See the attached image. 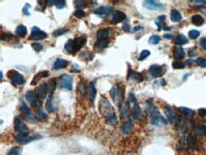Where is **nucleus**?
I'll return each mask as SVG.
<instances>
[{"mask_svg": "<svg viewBox=\"0 0 206 155\" xmlns=\"http://www.w3.org/2000/svg\"><path fill=\"white\" fill-rule=\"evenodd\" d=\"M86 42L87 38L84 36L75 37L74 39H68L65 45V50L70 54H76L86 45Z\"/></svg>", "mask_w": 206, "mask_h": 155, "instance_id": "obj_1", "label": "nucleus"}, {"mask_svg": "<svg viewBox=\"0 0 206 155\" xmlns=\"http://www.w3.org/2000/svg\"><path fill=\"white\" fill-rule=\"evenodd\" d=\"M109 92H110L111 98L117 105H120L124 102V90L118 84L113 85V87L111 88Z\"/></svg>", "mask_w": 206, "mask_h": 155, "instance_id": "obj_2", "label": "nucleus"}, {"mask_svg": "<svg viewBox=\"0 0 206 155\" xmlns=\"http://www.w3.org/2000/svg\"><path fill=\"white\" fill-rule=\"evenodd\" d=\"M190 125L191 124H190L189 120H187L186 118H184L183 116H179L178 118L177 123H176V128L179 132L184 134L190 130Z\"/></svg>", "mask_w": 206, "mask_h": 155, "instance_id": "obj_3", "label": "nucleus"}, {"mask_svg": "<svg viewBox=\"0 0 206 155\" xmlns=\"http://www.w3.org/2000/svg\"><path fill=\"white\" fill-rule=\"evenodd\" d=\"M59 88L61 90H71L72 89V78L68 74H63L59 79Z\"/></svg>", "mask_w": 206, "mask_h": 155, "instance_id": "obj_4", "label": "nucleus"}, {"mask_svg": "<svg viewBox=\"0 0 206 155\" xmlns=\"http://www.w3.org/2000/svg\"><path fill=\"white\" fill-rule=\"evenodd\" d=\"M47 37V34L41 31L38 27L34 26L31 30V33L30 35V39L31 40H33V41H38V40H43L45 38Z\"/></svg>", "mask_w": 206, "mask_h": 155, "instance_id": "obj_5", "label": "nucleus"}, {"mask_svg": "<svg viewBox=\"0 0 206 155\" xmlns=\"http://www.w3.org/2000/svg\"><path fill=\"white\" fill-rule=\"evenodd\" d=\"M14 128L17 132V133H20V134H23V135H27L28 132H29L28 127L24 124L21 121V119L17 116L14 118Z\"/></svg>", "mask_w": 206, "mask_h": 155, "instance_id": "obj_6", "label": "nucleus"}, {"mask_svg": "<svg viewBox=\"0 0 206 155\" xmlns=\"http://www.w3.org/2000/svg\"><path fill=\"white\" fill-rule=\"evenodd\" d=\"M165 71V68L163 66H160V65H152L149 69V73L151 74L152 77L154 78H159L161 76H163L164 74Z\"/></svg>", "mask_w": 206, "mask_h": 155, "instance_id": "obj_7", "label": "nucleus"}, {"mask_svg": "<svg viewBox=\"0 0 206 155\" xmlns=\"http://www.w3.org/2000/svg\"><path fill=\"white\" fill-rule=\"evenodd\" d=\"M186 145L188 149L191 150H197L200 149V143L198 140V137H196L194 134H189L186 137Z\"/></svg>", "mask_w": 206, "mask_h": 155, "instance_id": "obj_8", "label": "nucleus"}, {"mask_svg": "<svg viewBox=\"0 0 206 155\" xmlns=\"http://www.w3.org/2000/svg\"><path fill=\"white\" fill-rule=\"evenodd\" d=\"M143 7L146 8L148 10H162V9H164L165 6L160 2H157V1H154V0H146V1L143 2Z\"/></svg>", "mask_w": 206, "mask_h": 155, "instance_id": "obj_9", "label": "nucleus"}, {"mask_svg": "<svg viewBox=\"0 0 206 155\" xmlns=\"http://www.w3.org/2000/svg\"><path fill=\"white\" fill-rule=\"evenodd\" d=\"M163 111H164V113H165V115H166V118L168 119V121L171 122L172 124H176L177 121H178L179 116L176 115V113L174 112V111L172 110L171 107H169V106L164 107Z\"/></svg>", "mask_w": 206, "mask_h": 155, "instance_id": "obj_10", "label": "nucleus"}, {"mask_svg": "<svg viewBox=\"0 0 206 155\" xmlns=\"http://www.w3.org/2000/svg\"><path fill=\"white\" fill-rule=\"evenodd\" d=\"M112 8L111 7H107V6H101L98 9H96L94 10L95 15H97L98 16H100L101 18H105L108 15L111 13Z\"/></svg>", "mask_w": 206, "mask_h": 155, "instance_id": "obj_11", "label": "nucleus"}, {"mask_svg": "<svg viewBox=\"0 0 206 155\" xmlns=\"http://www.w3.org/2000/svg\"><path fill=\"white\" fill-rule=\"evenodd\" d=\"M10 80L14 86H21L25 83V78L23 77L21 73H17L15 70H13V76L10 77Z\"/></svg>", "mask_w": 206, "mask_h": 155, "instance_id": "obj_12", "label": "nucleus"}, {"mask_svg": "<svg viewBox=\"0 0 206 155\" xmlns=\"http://www.w3.org/2000/svg\"><path fill=\"white\" fill-rule=\"evenodd\" d=\"M110 36V31L108 29H100L96 33L97 41H105L108 40Z\"/></svg>", "mask_w": 206, "mask_h": 155, "instance_id": "obj_13", "label": "nucleus"}, {"mask_svg": "<svg viewBox=\"0 0 206 155\" xmlns=\"http://www.w3.org/2000/svg\"><path fill=\"white\" fill-rule=\"evenodd\" d=\"M47 84H42L39 86L38 90H37V98L39 99L40 103H43V101L46 99V96H47Z\"/></svg>", "mask_w": 206, "mask_h": 155, "instance_id": "obj_14", "label": "nucleus"}, {"mask_svg": "<svg viewBox=\"0 0 206 155\" xmlns=\"http://www.w3.org/2000/svg\"><path fill=\"white\" fill-rule=\"evenodd\" d=\"M129 101L127 102H123L122 104L119 105V110H120V115L122 119H125L126 117H128L129 114Z\"/></svg>", "mask_w": 206, "mask_h": 155, "instance_id": "obj_15", "label": "nucleus"}, {"mask_svg": "<svg viewBox=\"0 0 206 155\" xmlns=\"http://www.w3.org/2000/svg\"><path fill=\"white\" fill-rule=\"evenodd\" d=\"M185 56L184 50L180 46H175L173 49V57L177 61H179L180 59H183Z\"/></svg>", "mask_w": 206, "mask_h": 155, "instance_id": "obj_16", "label": "nucleus"}, {"mask_svg": "<svg viewBox=\"0 0 206 155\" xmlns=\"http://www.w3.org/2000/svg\"><path fill=\"white\" fill-rule=\"evenodd\" d=\"M125 19H126V15L125 13H123V11L116 10L112 15V23L113 24L121 23V22H123Z\"/></svg>", "mask_w": 206, "mask_h": 155, "instance_id": "obj_17", "label": "nucleus"}, {"mask_svg": "<svg viewBox=\"0 0 206 155\" xmlns=\"http://www.w3.org/2000/svg\"><path fill=\"white\" fill-rule=\"evenodd\" d=\"M127 79L139 83V82H142V81L143 80V77H142V75L140 73H138V71H134V70L129 69V73H128V75H127Z\"/></svg>", "mask_w": 206, "mask_h": 155, "instance_id": "obj_18", "label": "nucleus"}, {"mask_svg": "<svg viewBox=\"0 0 206 155\" xmlns=\"http://www.w3.org/2000/svg\"><path fill=\"white\" fill-rule=\"evenodd\" d=\"M87 91H88V95L89 98L93 102L95 100L96 97V88H95V83L94 82H89V84L87 88Z\"/></svg>", "mask_w": 206, "mask_h": 155, "instance_id": "obj_19", "label": "nucleus"}, {"mask_svg": "<svg viewBox=\"0 0 206 155\" xmlns=\"http://www.w3.org/2000/svg\"><path fill=\"white\" fill-rule=\"evenodd\" d=\"M68 62L65 59H61V58H58L55 60L54 64H53V69L55 70H59V69H65L67 66H68Z\"/></svg>", "mask_w": 206, "mask_h": 155, "instance_id": "obj_20", "label": "nucleus"}, {"mask_svg": "<svg viewBox=\"0 0 206 155\" xmlns=\"http://www.w3.org/2000/svg\"><path fill=\"white\" fill-rule=\"evenodd\" d=\"M105 118L106 122L111 126H116L118 124V119H117V116L114 111L105 115Z\"/></svg>", "mask_w": 206, "mask_h": 155, "instance_id": "obj_21", "label": "nucleus"}, {"mask_svg": "<svg viewBox=\"0 0 206 155\" xmlns=\"http://www.w3.org/2000/svg\"><path fill=\"white\" fill-rule=\"evenodd\" d=\"M133 128V122L131 119H128V120L124 123L122 125V127H121V132H122L123 133L126 134V133H129L131 130Z\"/></svg>", "mask_w": 206, "mask_h": 155, "instance_id": "obj_22", "label": "nucleus"}, {"mask_svg": "<svg viewBox=\"0 0 206 155\" xmlns=\"http://www.w3.org/2000/svg\"><path fill=\"white\" fill-rule=\"evenodd\" d=\"M21 102V108H20V110H21V112L23 113V115L26 117V119H28V118H30L32 114H31V110L29 109V107L26 105V103L24 102L23 100H21L20 101Z\"/></svg>", "mask_w": 206, "mask_h": 155, "instance_id": "obj_23", "label": "nucleus"}, {"mask_svg": "<svg viewBox=\"0 0 206 155\" xmlns=\"http://www.w3.org/2000/svg\"><path fill=\"white\" fill-rule=\"evenodd\" d=\"M194 135L198 138H202V137L206 136V126L200 125V126L197 127L195 129V134Z\"/></svg>", "mask_w": 206, "mask_h": 155, "instance_id": "obj_24", "label": "nucleus"}, {"mask_svg": "<svg viewBox=\"0 0 206 155\" xmlns=\"http://www.w3.org/2000/svg\"><path fill=\"white\" fill-rule=\"evenodd\" d=\"M27 33H28V30H27V28L25 26H24V25L17 26V28L15 30V34L17 35L18 37L24 38L27 35Z\"/></svg>", "mask_w": 206, "mask_h": 155, "instance_id": "obj_25", "label": "nucleus"}, {"mask_svg": "<svg viewBox=\"0 0 206 155\" xmlns=\"http://www.w3.org/2000/svg\"><path fill=\"white\" fill-rule=\"evenodd\" d=\"M132 116L134 119H141V108L138 102L133 104V109H132Z\"/></svg>", "mask_w": 206, "mask_h": 155, "instance_id": "obj_26", "label": "nucleus"}, {"mask_svg": "<svg viewBox=\"0 0 206 155\" xmlns=\"http://www.w3.org/2000/svg\"><path fill=\"white\" fill-rule=\"evenodd\" d=\"M25 97H26V100H27L29 103H31V105L32 107H35V106H36V97H35V94H34V92H33L32 90L27 91Z\"/></svg>", "mask_w": 206, "mask_h": 155, "instance_id": "obj_27", "label": "nucleus"}, {"mask_svg": "<svg viewBox=\"0 0 206 155\" xmlns=\"http://www.w3.org/2000/svg\"><path fill=\"white\" fill-rule=\"evenodd\" d=\"M170 19L171 21L173 22H179L181 20V14L179 13V11L176 9L172 10L171 13H170Z\"/></svg>", "mask_w": 206, "mask_h": 155, "instance_id": "obj_28", "label": "nucleus"}, {"mask_svg": "<svg viewBox=\"0 0 206 155\" xmlns=\"http://www.w3.org/2000/svg\"><path fill=\"white\" fill-rule=\"evenodd\" d=\"M191 22H192L195 26H201V25H203V23H204V19H203V17H202L201 15H195L192 16Z\"/></svg>", "mask_w": 206, "mask_h": 155, "instance_id": "obj_29", "label": "nucleus"}, {"mask_svg": "<svg viewBox=\"0 0 206 155\" xmlns=\"http://www.w3.org/2000/svg\"><path fill=\"white\" fill-rule=\"evenodd\" d=\"M175 42H176L177 45L181 46V45H185V44H187V43H188V39L186 38L185 35L179 33V34H178L177 36L175 37Z\"/></svg>", "mask_w": 206, "mask_h": 155, "instance_id": "obj_30", "label": "nucleus"}, {"mask_svg": "<svg viewBox=\"0 0 206 155\" xmlns=\"http://www.w3.org/2000/svg\"><path fill=\"white\" fill-rule=\"evenodd\" d=\"M108 45H109V41H108V40H105V41H97L96 44H95V46H94V48H95V50H97V51H102V50L105 49V48H106Z\"/></svg>", "mask_w": 206, "mask_h": 155, "instance_id": "obj_31", "label": "nucleus"}, {"mask_svg": "<svg viewBox=\"0 0 206 155\" xmlns=\"http://www.w3.org/2000/svg\"><path fill=\"white\" fill-rule=\"evenodd\" d=\"M178 110L179 112H181L183 114H184L185 116H188V117H192L194 114H195V111L193 110H191L189 108H185V107H179Z\"/></svg>", "mask_w": 206, "mask_h": 155, "instance_id": "obj_32", "label": "nucleus"}, {"mask_svg": "<svg viewBox=\"0 0 206 155\" xmlns=\"http://www.w3.org/2000/svg\"><path fill=\"white\" fill-rule=\"evenodd\" d=\"M56 88H57L56 79H52V80L50 81V83H48V85H47V89H48V91H50V93H51V96H52V95H53ZM52 97H51V98H52Z\"/></svg>", "mask_w": 206, "mask_h": 155, "instance_id": "obj_33", "label": "nucleus"}, {"mask_svg": "<svg viewBox=\"0 0 206 155\" xmlns=\"http://www.w3.org/2000/svg\"><path fill=\"white\" fill-rule=\"evenodd\" d=\"M165 18H166V16H165L164 15H160V16H158V17L156 18L155 23H156L157 27H158V30H159V31H161V30L163 29V24H164Z\"/></svg>", "mask_w": 206, "mask_h": 155, "instance_id": "obj_34", "label": "nucleus"}, {"mask_svg": "<svg viewBox=\"0 0 206 155\" xmlns=\"http://www.w3.org/2000/svg\"><path fill=\"white\" fill-rule=\"evenodd\" d=\"M189 5L192 7H202L206 5V1L205 0H194V1L189 2Z\"/></svg>", "mask_w": 206, "mask_h": 155, "instance_id": "obj_35", "label": "nucleus"}, {"mask_svg": "<svg viewBox=\"0 0 206 155\" xmlns=\"http://www.w3.org/2000/svg\"><path fill=\"white\" fill-rule=\"evenodd\" d=\"M160 41H161V37L159 36V35L154 34V35H152V36H150V38L148 40V43L151 44V45H157V44H159Z\"/></svg>", "mask_w": 206, "mask_h": 155, "instance_id": "obj_36", "label": "nucleus"}, {"mask_svg": "<svg viewBox=\"0 0 206 155\" xmlns=\"http://www.w3.org/2000/svg\"><path fill=\"white\" fill-rule=\"evenodd\" d=\"M200 32L198 30H191L188 32V35L191 39H197L200 36Z\"/></svg>", "mask_w": 206, "mask_h": 155, "instance_id": "obj_37", "label": "nucleus"}, {"mask_svg": "<svg viewBox=\"0 0 206 155\" xmlns=\"http://www.w3.org/2000/svg\"><path fill=\"white\" fill-rule=\"evenodd\" d=\"M46 109H47V111H48L50 112H53V111H55V108L53 107L52 98H50V99L47 101V103H46Z\"/></svg>", "mask_w": 206, "mask_h": 155, "instance_id": "obj_38", "label": "nucleus"}, {"mask_svg": "<svg viewBox=\"0 0 206 155\" xmlns=\"http://www.w3.org/2000/svg\"><path fill=\"white\" fill-rule=\"evenodd\" d=\"M68 31V29H58V30L54 31L52 34L54 37H57V36H60V35H63V34L67 33Z\"/></svg>", "mask_w": 206, "mask_h": 155, "instance_id": "obj_39", "label": "nucleus"}, {"mask_svg": "<svg viewBox=\"0 0 206 155\" xmlns=\"http://www.w3.org/2000/svg\"><path fill=\"white\" fill-rule=\"evenodd\" d=\"M14 39V35L11 33H2L1 35V40L2 41H6V42H9L10 40Z\"/></svg>", "mask_w": 206, "mask_h": 155, "instance_id": "obj_40", "label": "nucleus"}, {"mask_svg": "<svg viewBox=\"0 0 206 155\" xmlns=\"http://www.w3.org/2000/svg\"><path fill=\"white\" fill-rule=\"evenodd\" d=\"M74 16L77 17V18H79V19H81V18L86 16V13L84 11V10L78 9V10H76L74 11Z\"/></svg>", "mask_w": 206, "mask_h": 155, "instance_id": "obj_41", "label": "nucleus"}, {"mask_svg": "<svg viewBox=\"0 0 206 155\" xmlns=\"http://www.w3.org/2000/svg\"><path fill=\"white\" fill-rule=\"evenodd\" d=\"M149 55H150V52H149V51L143 50V51L141 52L140 56H139V60H140V61H142V60H144L145 58H147Z\"/></svg>", "mask_w": 206, "mask_h": 155, "instance_id": "obj_42", "label": "nucleus"}, {"mask_svg": "<svg viewBox=\"0 0 206 155\" xmlns=\"http://www.w3.org/2000/svg\"><path fill=\"white\" fill-rule=\"evenodd\" d=\"M172 67L175 69H181L185 67L184 63H181L180 61H174L172 63Z\"/></svg>", "mask_w": 206, "mask_h": 155, "instance_id": "obj_43", "label": "nucleus"}, {"mask_svg": "<svg viewBox=\"0 0 206 155\" xmlns=\"http://www.w3.org/2000/svg\"><path fill=\"white\" fill-rule=\"evenodd\" d=\"M196 63L202 67V68H206V59L205 58H202V57H200V58H197L196 59Z\"/></svg>", "mask_w": 206, "mask_h": 155, "instance_id": "obj_44", "label": "nucleus"}, {"mask_svg": "<svg viewBox=\"0 0 206 155\" xmlns=\"http://www.w3.org/2000/svg\"><path fill=\"white\" fill-rule=\"evenodd\" d=\"M54 5L57 9H63L66 6L65 0H58V1H54Z\"/></svg>", "mask_w": 206, "mask_h": 155, "instance_id": "obj_45", "label": "nucleus"}, {"mask_svg": "<svg viewBox=\"0 0 206 155\" xmlns=\"http://www.w3.org/2000/svg\"><path fill=\"white\" fill-rule=\"evenodd\" d=\"M185 143H186V141H184V138H183V137H181V138L179 139V144H178L177 149H178L179 150H183V149H184Z\"/></svg>", "mask_w": 206, "mask_h": 155, "instance_id": "obj_46", "label": "nucleus"}, {"mask_svg": "<svg viewBox=\"0 0 206 155\" xmlns=\"http://www.w3.org/2000/svg\"><path fill=\"white\" fill-rule=\"evenodd\" d=\"M31 47H32V49L35 51V52H40V51H42L43 50V46L40 44V43H32L31 44Z\"/></svg>", "mask_w": 206, "mask_h": 155, "instance_id": "obj_47", "label": "nucleus"}, {"mask_svg": "<svg viewBox=\"0 0 206 155\" xmlns=\"http://www.w3.org/2000/svg\"><path fill=\"white\" fill-rule=\"evenodd\" d=\"M78 90L82 95H84V92H86V88H84V84L83 82H80L78 84Z\"/></svg>", "mask_w": 206, "mask_h": 155, "instance_id": "obj_48", "label": "nucleus"}, {"mask_svg": "<svg viewBox=\"0 0 206 155\" xmlns=\"http://www.w3.org/2000/svg\"><path fill=\"white\" fill-rule=\"evenodd\" d=\"M37 113H38V115H39L41 118L45 119V120H47V114L45 113V111H43V109L41 108V107H40V108H38V109H37Z\"/></svg>", "mask_w": 206, "mask_h": 155, "instance_id": "obj_49", "label": "nucleus"}, {"mask_svg": "<svg viewBox=\"0 0 206 155\" xmlns=\"http://www.w3.org/2000/svg\"><path fill=\"white\" fill-rule=\"evenodd\" d=\"M7 155H18V148H16V147L13 148L7 153Z\"/></svg>", "mask_w": 206, "mask_h": 155, "instance_id": "obj_50", "label": "nucleus"}, {"mask_svg": "<svg viewBox=\"0 0 206 155\" xmlns=\"http://www.w3.org/2000/svg\"><path fill=\"white\" fill-rule=\"evenodd\" d=\"M29 8H31V5L30 4H26L25 5V7L23 8V10H22V11H23V14L25 15H30V13H29V10H28V9Z\"/></svg>", "mask_w": 206, "mask_h": 155, "instance_id": "obj_51", "label": "nucleus"}, {"mask_svg": "<svg viewBox=\"0 0 206 155\" xmlns=\"http://www.w3.org/2000/svg\"><path fill=\"white\" fill-rule=\"evenodd\" d=\"M198 113L200 117H206V109H200L198 111Z\"/></svg>", "mask_w": 206, "mask_h": 155, "instance_id": "obj_52", "label": "nucleus"}, {"mask_svg": "<svg viewBox=\"0 0 206 155\" xmlns=\"http://www.w3.org/2000/svg\"><path fill=\"white\" fill-rule=\"evenodd\" d=\"M123 30H124V31H126V32L131 31V30H130V26H129V24H128V23H125V24H124V25H123Z\"/></svg>", "mask_w": 206, "mask_h": 155, "instance_id": "obj_53", "label": "nucleus"}, {"mask_svg": "<svg viewBox=\"0 0 206 155\" xmlns=\"http://www.w3.org/2000/svg\"><path fill=\"white\" fill-rule=\"evenodd\" d=\"M200 46L202 47V49L206 50V37L201 38L200 41Z\"/></svg>", "mask_w": 206, "mask_h": 155, "instance_id": "obj_54", "label": "nucleus"}, {"mask_svg": "<svg viewBox=\"0 0 206 155\" xmlns=\"http://www.w3.org/2000/svg\"><path fill=\"white\" fill-rule=\"evenodd\" d=\"M79 70H80V68L77 66V64H74L73 66H72V68H71V71H72V73H78Z\"/></svg>", "mask_w": 206, "mask_h": 155, "instance_id": "obj_55", "label": "nucleus"}, {"mask_svg": "<svg viewBox=\"0 0 206 155\" xmlns=\"http://www.w3.org/2000/svg\"><path fill=\"white\" fill-rule=\"evenodd\" d=\"M142 26H136V27H134L132 30H131V32L132 33H135V32H137V31H139L140 30H142Z\"/></svg>", "mask_w": 206, "mask_h": 155, "instance_id": "obj_56", "label": "nucleus"}, {"mask_svg": "<svg viewBox=\"0 0 206 155\" xmlns=\"http://www.w3.org/2000/svg\"><path fill=\"white\" fill-rule=\"evenodd\" d=\"M74 3L76 6H81V5H84V1H80V0H74Z\"/></svg>", "mask_w": 206, "mask_h": 155, "instance_id": "obj_57", "label": "nucleus"}, {"mask_svg": "<svg viewBox=\"0 0 206 155\" xmlns=\"http://www.w3.org/2000/svg\"><path fill=\"white\" fill-rule=\"evenodd\" d=\"M164 38H167V39H172L173 38V35L170 34V33H166L164 34Z\"/></svg>", "mask_w": 206, "mask_h": 155, "instance_id": "obj_58", "label": "nucleus"}, {"mask_svg": "<svg viewBox=\"0 0 206 155\" xmlns=\"http://www.w3.org/2000/svg\"><path fill=\"white\" fill-rule=\"evenodd\" d=\"M193 63H194V61L190 59V60H187V61L184 62V65H191V64H193Z\"/></svg>", "mask_w": 206, "mask_h": 155, "instance_id": "obj_59", "label": "nucleus"}, {"mask_svg": "<svg viewBox=\"0 0 206 155\" xmlns=\"http://www.w3.org/2000/svg\"><path fill=\"white\" fill-rule=\"evenodd\" d=\"M46 3L47 4V6H52V5L54 4V1L53 0H52V1H46Z\"/></svg>", "mask_w": 206, "mask_h": 155, "instance_id": "obj_60", "label": "nucleus"}, {"mask_svg": "<svg viewBox=\"0 0 206 155\" xmlns=\"http://www.w3.org/2000/svg\"><path fill=\"white\" fill-rule=\"evenodd\" d=\"M195 52H195V50L193 49V50H192V51H191V52H189V56H193L194 54H195Z\"/></svg>", "mask_w": 206, "mask_h": 155, "instance_id": "obj_61", "label": "nucleus"}, {"mask_svg": "<svg viewBox=\"0 0 206 155\" xmlns=\"http://www.w3.org/2000/svg\"><path fill=\"white\" fill-rule=\"evenodd\" d=\"M2 78H3V71H0V79L2 80Z\"/></svg>", "mask_w": 206, "mask_h": 155, "instance_id": "obj_62", "label": "nucleus"}]
</instances>
